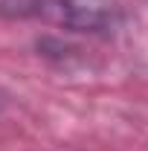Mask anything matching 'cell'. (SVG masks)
I'll list each match as a JSON object with an SVG mask.
<instances>
[{
	"label": "cell",
	"instance_id": "3",
	"mask_svg": "<svg viewBox=\"0 0 148 151\" xmlns=\"http://www.w3.org/2000/svg\"><path fill=\"white\" fill-rule=\"evenodd\" d=\"M0 105H3V99H0Z\"/></svg>",
	"mask_w": 148,
	"mask_h": 151
},
{
	"label": "cell",
	"instance_id": "1",
	"mask_svg": "<svg viewBox=\"0 0 148 151\" xmlns=\"http://www.w3.org/2000/svg\"><path fill=\"white\" fill-rule=\"evenodd\" d=\"M47 20L67 32H113L122 23V9L116 0H52Z\"/></svg>",
	"mask_w": 148,
	"mask_h": 151
},
{
	"label": "cell",
	"instance_id": "2",
	"mask_svg": "<svg viewBox=\"0 0 148 151\" xmlns=\"http://www.w3.org/2000/svg\"><path fill=\"white\" fill-rule=\"evenodd\" d=\"M52 0H0V18L6 20H29L41 18L47 20Z\"/></svg>",
	"mask_w": 148,
	"mask_h": 151
}]
</instances>
